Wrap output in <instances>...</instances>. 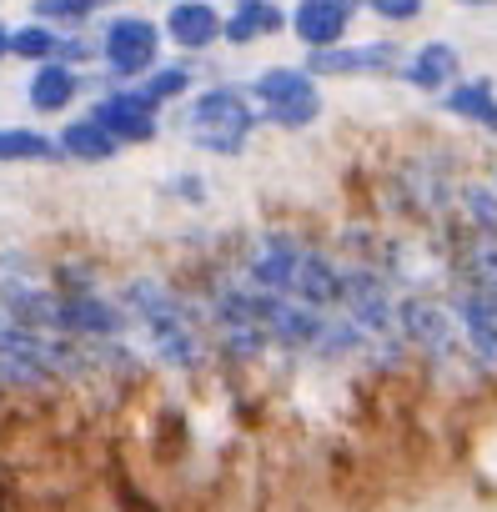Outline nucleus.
<instances>
[{"instance_id":"obj_1","label":"nucleus","mask_w":497,"mask_h":512,"mask_svg":"<svg viewBox=\"0 0 497 512\" xmlns=\"http://www.w3.org/2000/svg\"><path fill=\"white\" fill-rule=\"evenodd\" d=\"M257 121L262 116L246 106V96L236 86H211L186 106V136H191V146H201L211 156H241Z\"/></svg>"},{"instance_id":"obj_2","label":"nucleus","mask_w":497,"mask_h":512,"mask_svg":"<svg viewBox=\"0 0 497 512\" xmlns=\"http://www.w3.org/2000/svg\"><path fill=\"white\" fill-rule=\"evenodd\" d=\"M397 342L427 362H467L462 352V337H457V322L447 312V302H437L432 292L427 297H402L397 302ZM472 367V362H467Z\"/></svg>"},{"instance_id":"obj_3","label":"nucleus","mask_w":497,"mask_h":512,"mask_svg":"<svg viewBox=\"0 0 497 512\" xmlns=\"http://www.w3.org/2000/svg\"><path fill=\"white\" fill-rule=\"evenodd\" d=\"M397 292L377 267H342V312L347 322H357L372 342H397Z\"/></svg>"},{"instance_id":"obj_4","label":"nucleus","mask_w":497,"mask_h":512,"mask_svg":"<svg viewBox=\"0 0 497 512\" xmlns=\"http://www.w3.org/2000/svg\"><path fill=\"white\" fill-rule=\"evenodd\" d=\"M161 26L146 16H111L101 31V56L111 66L116 81H146L156 71V51H161Z\"/></svg>"},{"instance_id":"obj_5","label":"nucleus","mask_w":497,"mask_h":512,"mask_svg":"<svg viewBox=\"0 0 497 512\" xmlns=\"http://www.w3.org/2000/svg\"><path fill=\"white\" fill-rule=\"evenodd\" d=\"M302 251H307V241H297L292 231L252 236V246L241 256V282L257 287V292H272V297H292V277L302 267Z\"/></svg>"},{"instance_id":"obj_6","label":"nucleus","mask_w":497,"mask_h":512,"mask_svg":"<svg viewBox=\"0 0 497 512\" xmlns=\"http://www.w3.org/2000/svg\"><path fill=\"white\" fill-rule=\"evenodd\" d=\"M447 312L457 322V337H462V352L477 372H497V312L482 292L462 287V282H447Z\"/></svg>"},{"instance_id":"obj_7","label":"nucleus","mask_w":497,"mask_h":512,"mask_svg":"<svg viewBox=\"0 0 497 512\" xmlns=\"http://www.w3.org/2000/svg\"><path fill=\"white\" fill-rule=\"evenodd\" d=\"M91 116L121 141V146H146L156 131H161V116H156V106L136 91V86H121V91H106L96 106H91Z\"/></svg>"},{"instance_id":"obj_8","label":"nucleus","mask_w":497,"mask_h":512,"mask_svg":"<svg viewBox=\"0 0 497 512\" xmlns=\"http://www.w3.org/2000/svg\"><path fill=\"white\" fill-rule=\"evenodd\" d=\"M402 61L397 41H367V46H332L307 56V76H387Z\"/></svg>"},{"instance_id":"obj_9","label":"nucleus","mask_w":497,"mask_h":512,"mask_svg":"<svg viewBox=\"0 0 497 512\" xmlns=\"http://www.w3.org/2000/svg\"><path fill=\"white\" fill-rule=\"evenodd\" d=\"M226 31V16L211 6V0H176L166 11V41L181 46V51H206L216 46Z\"/></svg>"},{"instance_id":"obj_10","label":"nucleus","mask_w":497,"mask_h":512,"mask_svg":"<svg viewBox=\"0 0 497 512\" xmlns=\"http://www.w3.org/2000/svg\"><path fill=\"white\" fill-rule=\"evenodd\" d=\"M292 302L312 307V312H327V307H342V267L332 262L327 251L307 246L302 251V267L292 277Z\"/></svg>"},{"instance_id":"obj_11","label":"nucleus","mask_w":497,"mask_h":512,"mask_svg":"<svg viewBox=\"0 0 497 512\" xmlns=\"http://www.w3.org/2000/svg\"><path fill=\"white\" fill-rule=\"evenodd\" d=\"M457 76H462V56H457V46H447V41H427V46H417L412 56H407V66H402V81L412 86V91H427V96H447L452 86H457Z\"/></svg>"},{"instance_id":"obj_12","label":"nucleus","mask_w":497,"mask_h":512,"mask_svg":"<svg viewBox=\"0 0 497 512\" xmlns=\"http://www.w3.org/2000/svg\"><path fill=\"white\" fill-rule=\"evenodd\" d=\"M347 11H337V6H327V0H297V11H292V31H297V41L307 46V51H332V46H342V36H347Z\"/></svg>"},{"instance_id":"obj_13","label":"nucleus","mask_w":497,"mask_h":512,"mask_svg":"<svg viewBox=\"0 0 497 512\" xmlns=\"http://www.w3.org/2000/svg\"><path fill=\"white\" fill-rule=\"evenodd\" d=\"M287 26V11L277 6V0H236L231 16H226V31L221 41L231 46H252V41H267Z\"/></svg>"},{"instance_id":"obj_14","label":"nucleus","mask_w":497,"mask_h":512,"mask_svg":"<svg viewBox=\"0 0 497 512\" xmlns=\"http://www.w3.org/2000/svg\"><path fill=\"white\" fill-rule=\"evenodd\" d=\"M442 106H447V116L472 121V126H482V131H492V136H497V86H492V76L457 81V86L442 96Z\"/></svg>"},{"instance_id":"obj_15","label":"nucleus","mask_w":497,"mask_h":512,"mask_svg":"<svg viewBox=\"0 0 497 512\" xmlns=\"http://www.w3.org/2000/svg\"><path fill=\"white\" fill-rule=\"evenodd\" d=\"M76 91H81V71L76 66H66V61H46V66H36V76H31V106L36 111H46V116H56V111H66L71 101H76Z\"/></svg>"},{"instance_id":"obj_16","label":"nucleus","mask_w":497,"mask_h":512,"mask_svg":"<svg viewBox=\"0 0 497 512\" xmlns=\"http://www.w3.org/2000/svg\"><path fill=\"white\" fill-rule=\"evenodd\" d=\"M56 146H61V156H71V161H91V166H101V161H111V156L121 151V141H116L96 116L71 121V126L56 136Z\"/></svg>"},{"instance_id":"obj_17","label":"nucleus","mask_w":497,"mask_h":512,"mask_svg":"<svg viewBox=\"0 0 497 512\" xmlns=\"http://www.w3.org/2000/svg\"><path fill=\"white\" fill-rule=\"evenodd\" d=\"M151 352L171 372H196L206 362V337H201V327H161V332H151Z\"/></svg>"},{"instance_id":"obj_18","label":"nucleus","mask_w":497,"mask_h":512,"mask_svg":"<svg viewBox=\"0 0 497 512\" xmlns=\"http://www.w3.org/2000/svg\"><path fill=\"white\" fill-rule=\"evenodd\" d=\"M252 96L272 111V106H292V101H307L317 96V81L307 76V66H272L252 81Z\"/></svg>"},{"instance_id":"obj_19","label":"nucleus","mask_w":497,"mask_h":512,"mask_svg":"<svg viewBox=\"0 0 497 512\" xmlns=\"http://www.w3.org/2000/svg\"><path fill=\"white\" fill-rule=\"evenodd\" d=\"M457 211H462L467 231L497 236V191H492L487 181H462V186H457Z\"/></svg>"},{"instance_id":"obj_20","label":"nucleus","mask_w":497,"mask_h":512,"mask_svg":"<svg viewBox=\"0 0 497 512\" xmlns=\"http://www.w3.org/2000/svg\"><path fill=\"white\" fill-rule=\"evenodd\" d=\"M61 146L46 131H26V126H0V161H56Z\"/></svg>"},{"instance_id":"obj_21","label":"nucleus","mask_w":497,"mask_h":512,"mask_svg":"<svg viewBox=\"0 0 497 512\" xmlns=\"http://www.w3.org/2000/svg\"><path fill=\"white\" fill-rule=\"evenodd\" d=\"M61 31L56 26H46V21H31V26H21V31H11V56H26V61H36V66H46V61H61Z\"/></svg>"},{"instance_id":"obj_22","label":"nucleus","mask_w":497,"mask_h":512,"mask_svg":"<svg viewBox=\"0 0 497 512\" xmlns=\"http://www.w3.org/2000/svg\"><path fill=\"white\" fill-rule=\"evenodd\" d=\"M136 91H141V96H146V101L161 111L166 101H176V96H186V91H191V71H186V66H156V71H151V76H146Z\"/></svg>"},{"instance_id":"obj_23","label":"nucleus","mask_w":497,"mask_h":512,"mask_svg":"<svg viewBox=\"0 0 497 512\" xmlns=\"http://www.w3.org/2000/svg\"><path fill=\"white\" fill-rule=\"evenodd\" d=\"M317 116H322V91L307 96V101H292V106H272V111H267V121L282 126V131H307Z\"/></svg>"},{"instance_id":"obj_24","label":"nucleus","mask_w":497,"mask_h":512,"mask_svg":"<svg viewBox=\"0 0 497 512\" xmlns=\"http://www.w3.org/2000/svg\"><path fill=\"white\" fill-rule=\"evenodd\" d=\"M101 0H36V21L56 26V21H86Z\"/></svg>"},{"instance_id":"obj_25","label":"nucleus","mask_w":497,"mask_h":512,"mask_svg":"<svg viewBox=\"0 0 497 512\" xmlns=\"http://www.w3.org/2000/svg\"><path fill=\"white\" fill-rule=\"evenodd\" d=\"M422 6H427V0H367V11H372V16H382V21H392V26L417 21V16H422Z\"/></svg>"},{"instance_id":"obj_26","label":"nucleus","mask_w":497,"mask_h":512,"mask_svg":"<svg viewBox=\"0 0 497 512\" xmlns=\"http://www.w3.org/2000/svg\"><path fill=\"white\" fill-rule=\"evenodd\" d=\"M171 191H176L181 201H191V206H201V201H206V181H201L196 171H186V176H176V181H171Z\"/></svg>"},{"instance_id":"obj_27","label":"nucleus","mask_w":497,"mask_h":512,"mask_svg":"<svg viewBox=\"0 0 497 512\" xmlns=\"http://www.w3.org/2000/svg\"><path fill=\"white\" fill-rule=\"evenodd\" d=\"M327 6H337V11H347V16H352V11H362V6H367V0H327Z\"/></svg>"},{"instance_id":"obj_28","label":"nucleus","mask_w":497,"mask_h":512,"mask_svg":"<svg viewBox=\"0 0 497 512\" xmlns=\"http://www.w3.org/2000/svg\"><path fill=\"white\" fill-rule=\"evenodd\" d=\"M0 56H11V31L0 26Z\"/></svg>"},{"instance_id":"obj_29","label":"nucleus","mask_w":497,"mask_h":512,"mask_svg":"<svg viewBox=\"0 0 497 512\" xmlns=\"http://www.w3.org/2000/svg\"><path fill=\"white\" fill-rule=\"evenodd\" d=\"M462 6H497V0H462Z\"/></svg>"},{"instance_id":"obj_30","label":"nucleus","mask_w":497,"mask_h":512,"mask_svg":"<svg viewBox=\"0 0 497 512\" xmlns=\"http://www.w3.org/2000/svg\"><path fill=\"white\" fill-rule=\"evenodd\" d=\"M487 302H492V312H497V292H492V297H487Z\"/></svg>"},{"instance_id":"obj_31","label":"nucleus","mask_w":497,"mask_h":512,"mask_svg":"<svg viewBox=\"0 0 497 512\" xmlns=\"http://www.w3.org/2000/svg\"><path fill=\"white\" fill-rule=\"evenodd\" d=\"M492 191H497V171H492Z\"/></svg>"},{"instance_id":"obj_32","label":"nucleus","mask_w":497,"mask_h":512,"mask_svg":"<svg viewBox=\"0 0 497 512\" xmlns=\"http://www.w3.org/2000/svg\"><path fill=\"white\" fill-rule=\"evenodd\" d=\"M171 6H176V0H171Z\"/></svg>"}]
</instances>
